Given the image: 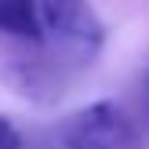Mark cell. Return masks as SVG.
<instances>
[{"label": "cell", "instance_id": "7a4b0ae2", "mask_svg": "<svg viewBox=\"0 0 149 149\" xmlns=\"http://www.w3.org/2000/svg\"><path fill=\"white\" fill-rule=\"evenodd\" d=\"M135 120L113 102H95L65 116L55 131L58 149H138Z\"/></svg>", "mask_w": 149, "mask_h": 149}, {"label": "cell", "instance_id": "6da1fadb", "mask_svg": "<svg viewBox=\"0 0 149 149\" xmlns=\"http://www.w3.org/2000/svg\"><path fill=\"white\" fill-rule=\"evenodd\" d=\"M40 18H44V47L65 58L73 69H84L98 55L106 29L87 0H40Z\"/></svg>", "mask_w": 149, "mask_h": 149}, {"label": "cell", "instance_id": "3957f363", "mask_svg": "<svg viewBox=\"0 0 149 149\" xmlns=\"http://www.w3.org/2000/svg\"><path fill=\"white\" fill-rule=\"evenodd\" d=\"M0 36L22 44H44V18L40 0H0Z\"/></svg>", "mask_w": 149, "mask_h": 149}, {"label": "cell", "instance_id": "277c9868", "mask_svg": "<svg viewBox=\"0 0 149 149\" xmlns=\"http://www.w3.org/2000/svg\"><path fill=\"white\" fill-rule=\"evenodd\" d=\"M0 149H26V135L15 127L11 116H0Z\"/></svg>", "mask_w": 149, "mask_h": 149}, {"label": "cell", "instance_id": "5b68a950", "mask_svg": "<svg viewBox=\"0 0 149 149\" xmlns=\"http://www.w3.org/2000/svg\"><path fill=\"white\" fill-rule=\"evenodd\" d=\"M146 87H149V77H146Z\"/></svg>", "mask_w": 149, "mask_h": 149}]
</instances>
